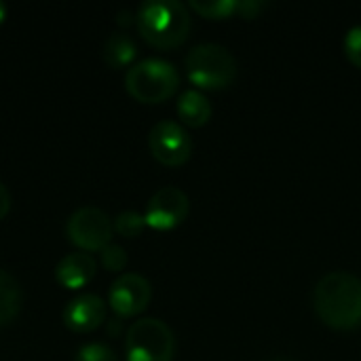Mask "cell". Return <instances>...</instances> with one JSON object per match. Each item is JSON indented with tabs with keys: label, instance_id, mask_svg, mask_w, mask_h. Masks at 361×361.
<instances>
[{
	"label": "cell",
	"instance_id": "obj_1",
	"mask_svg": "<svg viewBox=\"0 0 361 361\" xmlns=\"http://www.w3.org/2000/svg\"><path fill=\"white\" fill-rule=\"evenodd\" d=\"M313 307L330 328L353 330L361 326V277L349 271L326 273L313 290Z\"/></svg>",
	"mask_w": 361,
	"mask_h": 361
},
{
	"label": "cell",
	"instance_id": "obj_2",
	"mask_svg": "<svg viewBox=\"0 0 361 361\" xmlns=\"http://www.w3.org/2000/svg\"><path fill=\"white\" fill-rule=\"evenodd\" d=\"M135 25L148 44L173 49L188 38L192 17L188 6L180 0H148L137 8Z\"/></svg>",
	"mask_w": 361,
	"mask_h": 361
},
{
	"label": "cell",
	"instance_id": "obj_3",
	"mask_svg": "<svg viewBox=\"0 0 361 361\" xmlns=\"http://www.w3.org/2000/svg\"><path fill=\"white\" fill-rule=\"evenodd\" d=\"M180 74L176 66L161 57H148L133 63L125 74L129 95L142 104H159L176 93Z\"/></svg>",
	"mask_w": 361,
	"mask_h": 361
},
{
	"label": "cell",
	"instance_id": "obj_4",
	"mask_svg": "<svg viewBox=\"0 0 361 361\" xmlns=\"http://www.w3.org/2000/svg\"><path fill=\"white\" fill-rule=\"evenodd\" d=\"M186 74L201 89H224L237 76V59L220 42H201L186 55Z\"/></svg>",
	"mask_w": 361,
	"mask_h": 361
},
{
	"label": "cell",
	"instance_id": "obj_5",
	"mask_svg": "<svg viewBox=\"0 0 361 361\" xmlns=\"http://www.w3.org/2000/svg\"><path fill=\"white\" fill-rule=\"evenodd\" d=\"M125 355L127 361H171L176 355V336L157 317L137 319L127 330Z\"/></svg>",
	"mask_w": 361,
	"mask_h": 361
},
{
	"label": "cell",
	"instance_id": "obj_6",
	"mask_svg": "<svg viewBox=\"0 0 361 361\" xmlns=\"http://www.w3.org/2000/svg\"><path fill=\"white\" fill-rule=\"evenodd\" d=\"M114 233L112 218L99 207L76 209L66 224V237L80 252H102L110 245Z\"/></svg>",
	"mask_w": 361,
	"mask_h": 361
},
{
	"label": "cell",
	"instance_id": "obj_7",
	"mask_svg": "<svg viewBox=\"0 0 361 361\" xmlns=\"http://www.w3.org/2000/svg\"><path fill=\"white\" fill-rule=\"evenodd\" d=\"M148 148L159 163L167 167H178L190 159L192 140L180 123L159 121L148 133Z\"/></svg>",
	"mask_w": 361,
	"mask_h": 361
},
{
	"label": "cell",
	"instance_id": "obj_8",
	"mask_svg": "<svg viewBox=\"0 0 361 361\" xmlns=\"http://www.w3.org/2000/svg\"><path fill=\"white\" fill-rule=\"evenodd\" d=\"M190 201L188 195L178 186L159 188L146 205V224L157 231H169L182 224L188 216Z\"/></svg>",
	"mask_w": 361,
	"mask_h": 361
},
{
	"label": "cell",
	"instance_id": "obj_9",
	"mask_svg": "<svg viewBox=\"0 0 361 361\" xmlns=\"http://www.w3.org/2000/svg\"><path fill=\"white\" fill-rule=\"evenodd\" d=\"M152 298L150 281L137 273H123L110 286L108 302L114 315L118 317H133L140 315Z\"/></svg>",
	"mask_w": 361,
	"mask_h": 361
},
{
	"label": "cell",
	"instance_id": "obj_10",
	"mask_svg": "<svg viewBox=\"0 0 361 361\" xmlns=\"http://www.w3.org/2000/svg\"><path fill=\"white\" fill-rule=\"evenodd\" d=\"M106 319V305L95 294H80L72 298L63 309V324L76 334H89L97 330Z\"/></svg>",
	"mask_w": 361,
	"mask_h": 361
},
{
	"label": "cell",
	"instance_id": "obj_11",
	"mask_svg": "<svg viewBox=\"0 0 361 361\" xmlns=\"http://www.w3.org/2000/svg\"><path fill=\"white\" fill-rule=\"evenodd\" d=\"M95 258L87 252H74L63 256L55 267V279L66 290H80L95 277Z\"/></svg>",
	"mask_w": 361,
	"mask_h": 361
},
{
	"label": "cell",
	"instance_id": "obj_12",
	"mask_svg": "<svg viewBox=\"0 0 361 361\" xmlns=\"http://www.w3.org/2000/svg\"><path fill=\"white\" fill-rule=\"evenodd\" d=\"M176 108H178V116L190 127H201L212 118V104L205 97V93H201L199 89H186L178 97Z\"/></svg>",
	"mask_w": 361,
	"mask_h": 361
},
{
	"label": "cell",
	"instance_id": "obj_13",
	"mask_svg": "<svg viewBox=\"0 0 361 361\" xmlns=\"http://www.w3.org/2000/svg\"><path fill=\"white\" fill-rule=\"evenodd\" d=\"M135 55H137V44L125 32H114L104 42L102 57L110 68H125L135 59Z\"/></svg>",
	"mask_w": 361,
	"mask_h": 361
},
{
	"label": "cell",
	"instance_id": "obj_14",
	"mask_svg": "<svg viewBox=\"0 0 361 361\" xmlns=\"http://www.w3.org/2000/svg\"><path fill=\"white\" fill-rule=\"evenodd\" d=\"M23 294L19 288V281L0 269V328L8 326L21 311Z\"/></svg>",
	"mask_w": 361,
	"mask_h": 361
},
{
	"label": "cell",
	"instance_id": "obj_15",
	"mask_svg": "<svg viewBox=\"0 0 361 361\" xmlns=\"http://www.w3.org/2000/svg\"><path fill=\"white\" fill-rule=\"evenodd\" d=\"M188 8L209 19H224L239 15V0H190Z\"/></svg>",
	"mask_w": 361,
	"mask_h": 361
},
{
	"label": "cell",
	"instance_id": "obj_16",
	"mask_svg": "<svg viewBox=\"0 0 361 361\" xmlns=\"http://www.w3.org/2000/svg\"><path fill=\"white\" fill-rule=\"evenodd\" d=\"M144 226H146V218L142 214H137V212H131V209L129 212H121L114 218V231L121 237H125V239L140 237L142 231H144Z\"/></svg>",
	"mask_w": 361,
	"mask_h": 361
},
{
	"label": "cell",
	"instance_id": "obj_17",
	"mask_svg": "<svg viewBox=\"0 0 361 361\" xmlns=\"http://www.w3.org/2000/svg\"><path fill=\"white\" fill-rule=\"evenodd\" d=\"M74 361H118L116 353L104 343H89L76 351Z\"/></svg>",
	"mask_w": 361,
	"mask_h": 361
},
{
	"label": "cell",
	"instance_id": "obj_18",
	"mask_svg": "<svg viewBox=\"0 0 361 361\" xmlns=\"http://www.w3.org/2000/svg\"><path fill=\"white\" fill-rule=\"evenodd\" d=\"M99 260H102V267L106 271H112V273H118L127 267V252L121 247V245H106L102 252H99Z\"/></svg>",
	"mask_w": 361,
	"mask_h": 361
},
{
	"label": "cell",
	"instance_id": "obj_19",
	"mask_svg": "<svg viewBox=\"0 0 361 361\" xmlns=\"http://www.w3.org/2000/svg\"><path fill=\"white\" fill-rule=\"evenodd\" d=\"M345 53L351 59V63L361 68V23L347 30V34H345Z\"/></svg>",
	"mask_w": 361,
	"mask_h": 361
},
{
	"label": "cell",
	"instance_id": "obj_20",
	"mask_svg": "<svg viewBox=\"0 0 361 361\" xmlns=\"http://www.w3.org/2000/svg\"><path fill=\"white\" fill-rule=\"evenodd\" d=\"M267 6L264 0H239V15L245 19H254Z\"/></svg>",
	"mask_w": 361,
	"mask_h": 361
},
{
	"label": "cell",
	"instance_id": "obj_21",
	"mask_svg": "<svg viewBox=\"0 0 361 361\" xmlns=\"http://www.w3.org/2000/svg\"><path fill=\"white\" fill-rule=\"evenodd\" d=\"M8 209H11V195H8L6 186L0 182V220L6 218Z\"/></svg>",
	"mask_w": 361,
	"mask_h": 361
},
{
	"label": "cell",
	"instance_id": "obj_22",
	"mask_svg": "<svg viewBox=\"0 0 361 361\" xmlns=\"http://www.w3.org/2000/svg\"><path fill=\"white\" fill-rule=\"evenodd\" d=\"M116 21H118L121 25H129V23H133V21H135V15H133V13H129V11H121V13H118V17H116Z\"/></svg>",
	"mask_w": 361,
	"mask_h": 361
},
{
	"label": "cell",
	"instance_id": "obj_23",
	"mask_svg": "<svg viewBox=\"0 0 361 361\" xmlns=\"http://www.w3.org/2000/svg\"><path fill=\"white\" fill-rule=\"evenodd\" d=\"M6 19V4L4 2H0V23Z\"/></svg>",
	"mask_w": 361,
	"mask_h": 361
},
{
	"label": "cell",
	"instance_id": "obj_24",
	"mask_svg": "<svg viewBox=\"0 0 361 361\" xmlns=\"http://www.w3.org/2000/svg\"><path fill=\"white\" fill-rule=\"evenodd\" d=\"M267 361H296L294 357H286V355H275V357H271V360Z\"/></svg>",
	"mask_w": 361,
	"mask_h": 361
}]
</instances>
